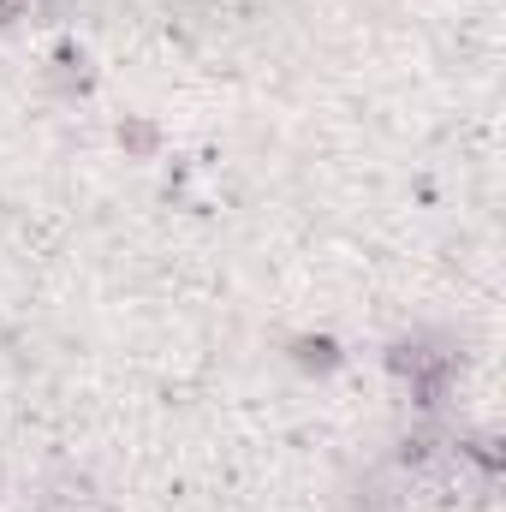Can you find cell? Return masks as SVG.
<instances>
[{
	"instance_id": "1",
	"label": "cell",
	"mask_w": 506,
	"mask_h": 512,
	"mask_svg": "<svg viewBox=\"0 0 506 512\" xmlns=\"http://www.w3.org/2000/svg\"><path fill=\"white\" fill-rule=\"evenodd\" d=\"M42 512H96V495H90V483H78V477H60V483L42 495Z\"/></svg>"
}]
</instances>
